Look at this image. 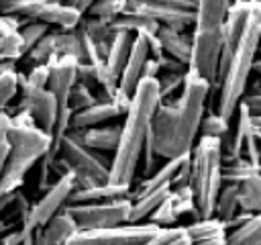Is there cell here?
Wrapping results in <instances>:
<instances>
[{"instance_id":"1","label":"cell","mask_w":261,"mask_h":245,"mask_svg":"<svg viewBox=\"0 0 261 245\" xmlns=\"http://www.w3.org/2000/svg\"><path fill=\"white\" fill-rule=\"evenodd\" d=\"M212 94V86L188 71L181 92L171 100H161L145 149V172L155 169L157 159H175L190 155L200 139V127L206 112V102Z\"/></svg>"},{"instance_id":"2","label":"cell","mask_w":261,"mask_h":245,"mask_svg":"<svg viewBox=\"0 0 261 245\" xmlns=\"http://www.w3.org/2000/svg\"><path fill=\"white\" fill-rule=\"evenodd\" d=\"M161 102L157 78H143L122 120L120 143L110 159V184L133 186L141 157L145 155L151 122Z\"/></svg>"},{"instance_id":"3","label":"cell","mask_w":261,"mask_h":245,"mask_svg":"<svg viewBox=\"0 0 261 245\" xmlns=\"http://www.w3.org/2000/svg\"><path fill=\"white\" fill-rule=\"evenodd\" d=\"M232 0H198L192 27L190 74L204 78L212 90H218V63L224 43V27Z\"/></svg>"},{"instance_id":"4","label":"cell","mask_w":261,"mask_h":245,"mask_svg":"<svg viewBox=\"0 0 261 245\" xmlns=\"http://www.w3.org/2000/svg\"><path fill=\"white\" fill-rule=\"evenodd\" d=\"M8 143L10 153L0 178V194H14L20 190L31 167L41 163V159L51 151L53 137L47 135L29 112L16 110L10 120Z\"/></svg>"},{"instance_id":"5","label":"cell","mask_w":261,"mask_h":245,"mask_svg":"<svg viewBox=\"0 0 261 245\" xmlns=\"http://www.w3.org/2000/svg\"><path fill=\"white\" fill-rule=\"evenodd\" d=\"M259 47H261V2L253 10L245 33L234 47L228 69L218 84L216 112L228 120L237 114V110L247 94L249 76L253 74V65H255Z\"/></svg>"},{"instance_id":"6","label":"cell","mask_w":261,"mask_h":245,"mask_svg":"<svg viewBox=\"0 0 261 245\" xmlns=\"http://www.w3.org/2000/svg\"><path fill=\"white\" fill-rule=\"evenodd\" d=\"M222 186H224L222 143L220 139L200 137L190 155V188L196 198V218L214 216L216 200Z\"/></svg>"},{"instance_id":"7","label":"cell","mask_w":261,"mask_h":245,"mask_svg":"<svg viewBox=\"0 0 261 245\" xmlns=\"http://www.w3.org/2000/svg\"><path fill=\"white\" fill-rule=\"evenodd\" d=\"M59 157H63L69 172H73L75 188L106 184L110 180V161H106L98 151L84 145L82 139L71 131L59 145Z\"/></svg>"},{"instance_id":"8","label":"cell","mask_w":261,"mask_h":245,"mask_svg":"<svg viewBox=\"0 0 261 245\" xmlns=\"http://www.w3.org/2000/svg\"><path fill=\"white\" fill-rule=\"evenodd\" d=\"M0 14L45 22L59 31H75L84 20V14L73 6L51 0H0Z\"/></svg>"},{"instance_id":"9","label":"cell","mask_w":261,"mask_h":245,"mask_svg":"<svg viewBox=\"0 0 261 245\" xmlns=\"http://www.w3.org/2000/svg\"><path fill=\"white\" fill-rule=\"evenodd\" d=\"M69 214L73 216L80 231L92 229H110L130 223L133 212V198L120 196L102 202H86V204H69Z\"/></svg>"},{"instance_id":"10","label":"cell","mask_w":261,"mask_h":245,"mask_svg":"<svg viewBox=\"0 0 261 245\" xmlns=\"http://www.w3.org/2000/svg\"><path fill=\"white\" fill-rule=\"evenodd\" d=\"M75 190V176L73 172H67L63 176H59L45 192L43 196L31 204L27 216L22 218V227L29 231H39L41 227H45L53 216H57L59 212H63L69 206V198Z\"/></svg>"},{"instance_id":"11","label":"cell","mask_w":261,"mask_h":245,"mask_svg":"<svg viewBox=\"0 0 261 245\" xmlns=\"http://www.w3.org/2000/svg\"><path fill=\"white\" fill-rule=\"evenodd\" d=\"M159 233L153 223H126L110 229L77 231L67 245H145Z\"/></svg>"},{"instance_id":"12","label":"cell","mask_w":261,"mask_h":245,"mask_svg":"<svg viewBox=\"0 0 261 245\" xmlns=\"http://www.w3.org/2000/svg\"><path fill=\"white\" fill-rule=\"evenodd\" d=\"M16 110H24L33 116V120L47 133V135H55V127H57V118H59V104L57 98L53 96V92L49 88H41V90H22L20 92V100ZM14 110V112H16ZM12 116V114H10Z\"/></svg>"},{"instance_id":"13","label":"cell","mask_w":261,"mask_h":245,"mask_svg":"<svg viewBox=\"0 0 261 245\" xmlns=\"http://www.w3.org/2000/svg\"><path fill=\"white\" fill-rule=\"evenodd\" d=\"M151 59V51H149V43L145 39V35H135V41H133V51H130V57L120 74V92L126 94L128 98L135 96L141 80H143V69L147 65V61Z\"/></svg>"},{"instance_id":"14","label":"cell","mask_w":261,"mask_h":245,"mask_svg":"<svg viewBox=\"0 0 261 245\" xmlns=\"http://www.w3.org/2000/svg\"><path fill=\"white\" fill-rule=\"evenodd\" d=\"M122 116L124 118V110L112 102V100H106V98H100L94 106L82 110V112H75L71 116V131H86V129H92V127H100L112 118H118Z\"/></svg>"},{"instance_id":"15","label":"cell","mask_w":261,"mask_h":245,"mask_svg":"<svg viewBox=\"0 0 261 245\" xmlns=\"http://www.w3.org/2000/svg\"><path fill=\"white\" fill-rule=\"evenodd\" d=\"M77 225L69 210L65 208L57 216H53L45 227H41L35 235V245H67V241L77 233Z\"/></svg>"},{"instance_id":"16","label":"cell","mask_w":261,"mask_h":245,"mask_svg":"<svg viewBox=\"0 0 261 245\" xmlns=\"http://www.w3.org/2000/svg\"><path fill=\"white\" fill-rule=\"evenodd\" d=\"M190 155H192V153H190ZM190 155H184V157H175V159H167V161H163L159 167H155L151 174H147V176L139 182V186H137V190H133L130 198H133V196H139V194L153 192V190L163 188V186H173L177 174H179L181 167L190 161Z\"/></svg>"},{"instance_id":"17","label":"cell","mask_w":261,"mask_h":245,"mask_svg":"<svg viewBox=\"0 0 261 245\" xmlns=\"http://www.w3.org/2000/svg\"><path fill=\"white\" fill-rule=\"evenodd\" d=\"M192 245H226L228 239V225L216 216L210 218H196L194 223L186 225Z\"/></svg>"},{"instance_id":"18","label":"cell","mask_w":261,"mask_h":245,"mask_svg":"<svg viewBox=\"0 0 261 245\" xmlns=\"http://www.w3.org/2000/svg\"><path fill=\"white\" fill-rule=\"evenodd\" d=\"M71 133H75L84 145H88L90 149L98 153H114L120 143L122 125H100V127H92L80 133L77 131H71Z\"/></svg>"},{"instance_id":"19","label":"cell","mask_w":261,"mask_h":245,"mask_svg":"<svg viewBox=\"0 0 261 245\" xmlns=\"http://www.w3.org/2000/svg\"><path fill=\"white\" fill-rule=\"evenodd\" d=\"M133 188L126 186H116V184H92V186H84V188H75L69 204H86V202H102V200H112V198H120V196H130Z\"/></svg>"},{"instance_id":"20","label":"cell","mask_w":261,"mask_h":245,"mask_svg":"<svg viewBox=\"0 0 261 245\" xmlns=\"http://www.w3.org/2000/svg\"><path fill=\"white\" fill-rule=\"evenodd\" d=\"M157 35H159V41L163 45L165 55L190 65V59H192V33L188 35L186 31H175V29L161 27Z\"/></svg>"},{"instance_id":"21","label":"cell","mask_w":261,"mask_h":245,"mask_svg":"<svg viewBox=\"0 0 261 245\" xmlns=\"http://www.w3.org/2000/svg\"><path fill=\"white\" fill-rule=\"evenodd\" d=\"M169 194H171V186H163V188H157L153 192L133 196L130 223H147L149 216L169 198Z\"/></svg>"},{"instance_id":"22","label":"cell","mask_w":261,"mask_h":245,"mask_svg":"<svg viewBox=\"0 0 261 245\" xmlns=\"http://www.w3.org/2000/svg\"><path fill=\"white\" fill-rule=\"evenodd\" d=\"M84 27H86V33L90 35V39L94 41V45L98 47L100 55L106 59L110 45L116 37V29H114L112 20H104L98 16H84Z\"/></svg>"},{"instance_id":"23","label":"cell","mask_w":261,"mask_h":245,"mask_svg":"<svg viewBox=\"0 0 261 245\" xmlns=\"http://www.w3.org/2000/svg\"><path fill=\"white\" fill-rule=\"evenodd\" d=\"M133 41H135V35H133V33H126V31L116 33V37H114V41H112V45H110V51H108V55H106V59H104L106 65H108V69H110L114 76H118V78H120V74H122V69H124L128 57H130Z\"/></svg>"},{"instance_id":"24","label":"cell","mask_w":261,"mask_h":245,"mask_svg":"<svg viewBox=\"0 0 261 245\" xmlns=\"http://www.w3.org/2000/svg\"><path fill=\"white\" fill-rule=\"evenodd\" d=\"M241 212V200H239V184H224L218 200H216V208H214V216L220 218L222 223L232 225L234 216Z\"/></svg>"},{"instance_id":"25","label":"cell","mask_w":261,"mask_h":245,"mask_svg":"<svg viewBox=\"0 0 261 245\" xmlns=\"http://www.w3.org/2000/svg\"><path fill=\"white\" fill-rule=\"evenodd\" d=\"M239 200L243 212H249L253 216L261 214V172L239 184Z\"/></svg>"},{"instance_id":"26","label":"cell","mask_w":261,"mask_h":245,"mask_svg":"<svg viewBox=\"0 0 261 245\" xmlns=\"http://www.w3.org/2000/svg\"><path fill=\"white\" fill-rule=\"evenodd\" d=\"M226 245H261V214L251 216L241 227L230 229Z\"/></svg>"},{"instance_id":"27","label":"cell","mask_w":261,"mask_h":245,"mask_svg":"<svg viewBox=\"0 0 261 245\" xmlns=\"http://www.w3.org/2000/svg\"><path fill=\"white\" fill-rule=\"evenodd\" d=\"M190 10L196 12L198 0H126V10Z\"/></svg>"},{"instance_id":"28","label":"cell","mask_w":261,"mask_h":245,"mask_svg":"<svg viewBox=\"0 0 261 245\" xmlns=\"http://www.w3.org/2000/svg\"><path fill=\"white\" fill-rule=\"evenodd\" d=\"M24 59V41L18 31L0 35V63H16Z\"/></svg>"},{"instance_id":"29","label":"cell","mask_w":261,"mask_h":245,"mask_svg":"<svg viewBox=\"0 0 261 245\" xmlns=\"http://www.w3.org/2000/svg\"><path fill=\"white\" fill-rule=\"evenodd\" d=\"M55 55V31H49L27 55H24V61L33 67V65H43V63H49Z\"/></svg>"},{"instance_id":"30","label":"cell","mask_w":261,"mask_h":245,"mask_svg":"<svg viewBox=\"0 0 261 245\" xmlns=\"http://www.w3.org/2000/svg\"><path fill=\"white\" fill-rule=\"evenodd\" d=\"M169 200L177 212V216H186V214H192L196 218V198H194V192L190 188V184H184V186H173L171 188V194H169Z\"/></svg>"},{"instance_id":"31","label":"cell","mask_w":261,"mask_h":245,"mask_svg":"<svg viewBox=\"0 0 261 245\" xmlns=\"http://www.w3.org/2000/svg\"><path fill=\"white\" fill-rule=\"evenodd\" d=\"M261 169L255 167L251 161H247L245 157L232 159L224 163V184H243L247 178L259 174Z\"/></svg>"},{"instance_id":"32","label":"cell","mask_w":261,"mask_h":245,"mask_svg":"<svg viewBox=\"0 0 261 245\" xmlns=\"http://www.w3.org/2000/svg\"><path fill=\"white\" fill-rule=\"evenodd\" d=\"M55 55L75 57L80 61V39L75 31H55Z\"/></svg>"},{"instance_id":"33","label":"cell","mask_w":261,"mask_h":245,"mask_svg":"<svg viewBox=\"0 0 261 245\" xmlns=\"http://www.w3.org/2000/svg\"><path fill=\"white\" fill-rule=\"evenodd\" d=\"M230 120L220 116L218 112H210L204 116L202 127H200V137H212V139H222L230 131Z\"/></svg>"},{"instance_id":"34","label":"cell","mask_w":261,"mask_h":245,"mask_svg":"<svg viewBox=\"0 0 261 245\" xmlns=\"http://www.w3.org/2000/svg\"><path fill=\"white\" fill-rule=\"evenodd\" d=\"M145 245H192L190 235L186 231V227H167V229H159V233L147 241Z\"/></svg>"},{"instance_id":"35","label":"cell","mask_w":261,"mask_h":245,"mask_svg":"<svg viewBox=\"0 0 261 245\" xmlns=\"http://www.w3.org/2000/svg\"><path fill=\"white\" fill-rule=\"evenodd\" d=\"M126 12V0H98L90 10L88 16H98L104 20H114Z\"/></svg>"},{"instance_id":"36","label":"cell","mask_w":261,"mask_h":245,"mask_svg":"<svg viewBox=\"0 0 261 245\" xmlns=\"http://www.w3.org/2000/svg\"><path fill=\"white\" fill-rule=\"evenodd\" d=\"M100 100V96H96L92 92V88L84 86V84H75L71 94H69V110L75 114V112H82L90 106H94L96 102Z\"/></svg>"},{"instance_id":"37","label":"cell","mask_w":261,"mask_h":245,"mask_svg":"<svg viewBox=\"0 0 261 245\" xmlns=\"http://www.w3.org/2000/svg\"><path fill=\"white\" fill-rule=\"evenodd\" d=\"M49 78H51V67L49 63L43 65H33L29 67V71L24 74V86L22 90H41V88H49Z\"/></svg>"},{"instance_id":"38","label":"cell","mask_w":261,"mask_h":245,"mask_svg":"<svg viewBox=\"0 0 261 245\" xmlns=\"http://www.w3.org/2000/svg\"><path fill=\"white\" fill-rule=\"evenodd\" d=\"M188 71L186 74H169V71H161L157 82H159V94L161 100H169L175 92H181L184 84H186Z\"/></svg>"},{"instance_id":"39","label":"cell","mask_w":261,"mask_h":245,"mask_svg":"<svg viewBox=\"0 0 261 245\" xmlns=\"http://www.w3.org/2000/svg\"><path fill=\"white\" fill-rule=\"evenodd\" d=\"M16 94H20V86H18V69L0 76V112L6 110V106L10 104V100H12Z\"/></svg>"},{"instance_id":"40","label":"cell","mask_w":261,"mask_h":245,"mask_svg":"<svg viewBox=\"0 0 261 245\" xmlns=\"http://www.w3.org/2000/svg\"><path fill=\"white\" fill-rule=\"evenodd\" d=\"M20 37H22V41H24V55L49 33V24H45V22H37V20H29L20 31Z\"/></svg>"},{"instance_id":"41","label":"cell","mask_w":261,"mask_h":245,"mask_svg":"<svg viewBox=\"0 0 261 245\" xmlns=\"http://www.w3.org/2000/svg\"><path fill=\"white\" fill-rule=\"evenodd\" d=\"M177 220H179V216H177V212H175L171 200L167 198V200L149 216L147 223H153V225H157L159 229H167V227H177Z\"/></svg>"},{"instance_id":"42","label":"cell","mask_w":261,"mask_h":245,"mask_svg":"<svg viewBox=\"0 0 261 245\" xmlns=\"http://www.w3.org/2000/svg\"><path fill=\"white\" fill-rule=\"evenodd\" d=\"M10 120H12V116L6 110H2L0 112V178H2V172H4L6 161H8V153H10V143H8Z\"/></svg>"},{"instance_id":"43","label":"cell","mask_w":261,"mask_h":245,"mask_svg":"<svg viewBox=\"0 0 261 245\" xmlns=\"http://www.w3.org/2000/svg\"><path fill=\"white\" fill-rule=\"evenodd\" d=\"M29 20L27 18H18V16H8V14H0V35L6 33H14L20 31Z\"/></svg>"},{"instance_id":"44","label":"cell","mask_w":261,"mask_h":245,"mask_svg":"<svg viewBox=\"0 0 261 245\" xmlns=\"http://www.w3.org/2000/svg\"><path fill=\"white\" fill-rule=\"evenodd\" d=\"M243 102L247 104V108L251 110L253 116H261V86H255L253 90H249L245 94Z\"/></svg>"},{"instance_id":"45","label":"cell","mask_w":261,"mask_h":245,"mask_svg":"<svg viewBox=\"0 0 261 245\" xmlns=\"http://www.w3.org/2000/svg\"><path fill=\"white\" fill-rule=\"evenodd\" d=\"M24 239H27V233H24V229L18 225L16 229H12V231H8V233H2L0 245H22Z\"/></svg>"},{"instance_id":"46","label":"cell","mask_w":261,"mask_h":245,"mask_svg":"<svg viewBox=\"0 0 261 245\" xmlns=\"http://www.w3.org/2000/svg\"><path fill=\"white\" fill-rule=\"evenodd\" d=\"M96 2H98V0H71V2H69V6H73V8H75V10H80L82 14H88V10H90Z\"/></svg>"},{"instance_id":"47","label":"cell","mask_w":261,"mask_h":245,"mask_svg":"<svg viewBox=\"0 0 261 245\" xmlns=\"http://www.w3.org/2000/svg\"><path fill=\"white\" fill-rule=\"evenodd\" d=\"M253 129H255L257 139L261 141V116H253Z\"/></svg>"},{"instance_id":"48","label":"cell","mask_w":261,"mask_h":245,"mask_svg":"<svg viewBox=\"0 0 261 245\" xmlns=\"http://www.w3.org/2000/svg\"><path fill=\"white\" fill-rule=\"evenodd\" d=\"M253 74L261 76V57H257V59H255V65H253Z\"/></svg>"},{"instance_id":"49","label":"cell","mask_w":261,"mask_h":245,"mask_svg":"<svg viewBox=\"0 0 261 245\" xmlns=\"http://www.w3.org/2000/svg\"><path fill=\"white\" fill-rule=\"evenodd\" d=\"M259 53H261V47H259Z\"/></svg>"},{"instance_id":"50","label":"cell","mask_w":261,"mask_h":245,"mask_svg":"<svg viewBox=\"0 0 261 245\" xmlns=\"http://www.w3.org/2000/svg\"><path fill=\"white\" fill-rule=\"evenodd\" d=\"M0 237H2V233H0Z\"/></svg>"}]
</instances>
